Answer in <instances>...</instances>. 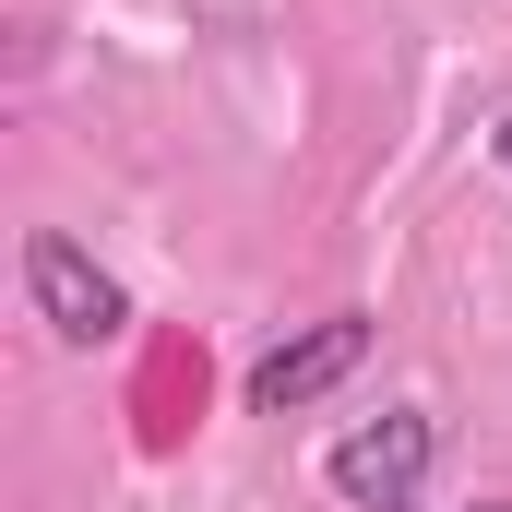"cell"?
<instances>
[{"label": "cell", "mask_w": 512, "mask_h": 512, "mask_svg": "<svg viewBox=\"0 0 512 512\" xmlns=\"http://www.w3.org/2000/svg\"><path fill=\"white\" fill-rule=\"evenodd\" d=\"M429 465H441V417H417V405H393V417H370V429H346V441L322 453L334 501H358V512H417V489H429Z\"/></svg>", "instance_id": "6da1fadb"}, {"label": "cell", "mask_w": 512, "mask_h": 512, "mask_svg": "<svg viewBox=\"0 0 512 512\" xmlns=\"http://www.w3.org/2000/svg\"><path fill=\"white\" fill-rule=\"evenodd\" d=\"M24 298H36V322H48L60 346H120V334H131L120 274H108L96 251H72L60 227H36V239H24Z\"/></svg>", "instance_id": "7a4b0ae2"}, {"label": "cell", "mask_w": 512, "mask_h": 512, "mask_svg": "<svg viewBox=\"0 0 512 512\" xmlns=\"http://www.w3.org/2000/svg\"><path fill=\"white\" fill-rule=\"evenodd\" d=\"M358 358H370V322H358V310H334V322H310V334L262 346L239 393H251V417H298V405H322L334 382H358Z\"/></svg>", "instance_id": "3957f363"}, {"label": "cell", "mask_w": 512, "mask_h": 512, "mask_svg": "<svg viewBox=\"0 0 512 512\" xmlns=\"http://www.w3.org/2000/svg\"><path fill=\"white\" fill-rule=\"evenodd\" d=\"M489 155H501V167H512V120H501V131H489Z\"/></svg>", "instance_id": "277c9868"}, {"label": "cell", "mask_w": 512, "mask_h": 512, "mask_svg": "<svg viewBox=\"0 0 512 512\" xmlns=\"http://www.w3.org/2000/svg\"><path fill=\"white\" fill-rule=\"evenodd\" d=\"M477 512H512V501H477Z\"/></svg>", "instance_id": "5b68a950"}]
</instances>
